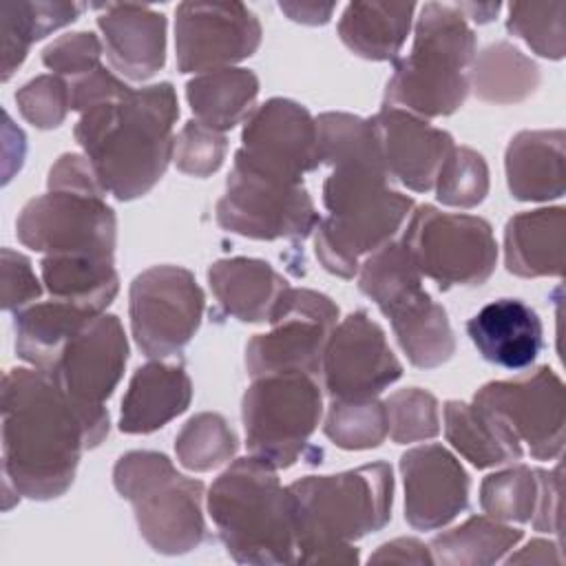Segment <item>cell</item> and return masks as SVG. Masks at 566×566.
<instances>
[{"label":"cell","mask_w":566,"mask_h":566,"mask_svg":"<svg viewBox=\"0 0 566 566\" xmlns=\"http://www.w3.org/2000/svg\"><path fill=\"white\" fill-rule=\"evenodd\" d=\"M418 272L440 290L482 285L495 270L497 243L486 219L418 206L402 234Z\"/></svg>","instance_id":"30bf717a"},{"label":"cell","mask_w":566,"mask_h":566,"mask_svg":"<svg viewBox=\"0 0 566 566\" xmlns=\"http://www.w3.org/2000/svg\"><path fill=\"white\" fill-rule=\"evenodd\" d=\"M97 27L111 66L128 80L144 82L166 62V15L133 2L97 4Z\"/></svg>","instance_id":"7402d4cb"},{"label":"cell","mask_w":566,"mask_h":566,"mask_svg":"<svg viewBox=\"0 0 566 566\" xmlns=\"http://www.w3.org/2000/svg\"><path fill=\"white\" fill-rule=\"evenodd\" d=\"M226 150L228 142L223 133L201 124L199 119H190L175 137L172 161L186 175L210 177L221 168Z\"/></svg>","instance_id":"b9f144b4"},{"label":"cell","mask_w":566,"mask_h":566,"mask_svg":"<svg viewBox=\"0 0 566 566\" xmlns=\"http://www.w3.org/2000/svg\"><path fill=\"white\" fill-rule=\"evenodd\" d=\"M42 283L53 298L73 301L104 312L119 290L113 259L46 254L40 263Z\"/></svg>","instance_id":"d6a6232c"},{"label":"cell","mask_w":566,"mask_h":566,"mask_svg":"<svg viewBox=\"0 0 566 566\" xmlns=\"http://www.w3.org/2000/svg\"><path fill=\"white\" fill-rule=\"evenodd\" d=\"M261 22L241 2H181L175 51L181 73H208L241 62L261 44Z\"/></svg>","instance_id":"2e32d148"},{"label":"cell","mask_w":566,"mask_h":566,"mask_svg":"<svg viewBox=\"0 0 566 566\" xmlns=\"http://www.w3.org/2000/svg\"><path fill=\"white\" fill-rule=\"evenodd\" d=\"M15 232L20 243L35 252L113 259L117 219L99 190L49 188L27 201Z\"/></svg>","instance_id":"8fae6325"},{"label":"cell","mask_w":566,"mask_h":566,"mask_svg":"<svg viewBox=\"0 0 566 566\" xmlns=\"http://www.w3.org/2000/svg\"><path fill=\"white\" fill-rule=\"evenodd\" d=\"M475 33L455 4L424 2L416 20L411 53L396 60L385 104L418 117L455 113L469 95Z\"/></svg>","instance_id":"8992f818"},{"label":"cell","mask_w":566,"mask_h":566,"mask_svg":"<svg viewBox=\"0 0 566 566\" xmlns=\"http://www.w3.org/2000/svg\"><path fill=\"white\" fill-rule=\"evenodd\" d=\"M433 564V555L429 546H424L416 537H398L378 546L376 553L369 555V564Z\"/></svg>","instance_id":"c3c4849f"},{"label":"cell","mask_w":566,"mask_h":566,"mask_svg":"<svg viewBox=\"0 0 566 566\" xmlns=\"http://www.w3.org/2000/svg\"><path fill=\"white\" fill-rule=\"evenodd\" d=\"M467 334L484 360L504 369L531 367L544 349L542 321L520 298L486 303L469 318Z\"/></svg>","instance_id":"603a6c76"},{"label":"cell","mask_w":566,"mask_h":566,"mask_svg":"<svg viewBox=\"0 0 566 566\" xmlns=\"http://www.w3.org/2000/svg\"><path fill=\"white\" fill-rule=\"evenodd\" d=\"M208 283L226 310L241 323H263L270 318L287 281L263 259L232 256L219 259L208 270Z\"/></svg>","instance_id":"4316f807"},{"label":"cell","mask_w":566,"mask_h":566,"mask_svg":"<svg viewBox=\"0 0 566 566\" xmlns=\"http://www.w3.org/2000/svg\"><path fill=\"white\" fill-rule=\"evenodd\" d=\"M99 314L104 312L53 296L51 301L31 303L15 312V352L35 369L49 371L66 343Z\"/></svg>","instance_id":"83f0119b"},{"label":"cell","mask_w":566,"mask_h":566,"mask_svg":"<svg viewBox=\"0 0 566 566\" xmlns=\"http://www.w3.org/2000/svg\"><path fill=\"white\" fill-rule=\"evenodd\" d=\"M102 57V42L91 31H75L60 35L42 51V62L60 77L77 80L95 71Z\"/></svg>","instance_id":"ee69618b"},{"label":"cell","mask_w":566,"mask_h":566,"mask_svg":"<svg viewBox=\"0 0 566 566\" xmlns=\"http://www.w3.org/2000/svg\"><path fill=\"white\" fill-rule=\"evenodd\" d=\"M522 531L489 515H473L464 524L433 537V564L489 566L500 562L522 539Z\"/></svg>","instance_id":"e575fe53"},{"label":"cell","mask_w":566,"mask_h":566,"mask_svg":"<svg viewBox=\"0 0 566 566\" xmlns=\"http://www.w3.org/2000/svg\"><path fill=\"white\" fill-rule=\"evenodd\" d=\"M117 493L133 504L139 535L161 555H184L206 537L203 482L177 473L159 451H128L113 469Z\"/></svg>","instance_id":"52a82bcc"},{"label":"cell","mask_w":566,"mask_h":566,"mask_svg":"<svg viewBox=\"0 0 566 566\" xmlns=\"http://www.w3.org/2000/svg\"><path fill=\"white\" fill-rule=\"evenodd\" d=\"M338 321L336 303L307 287H287L268 323L270 332L256 334L245 345V369L252 378L276 371H305L321 378L323 354Z\"/></svg>","instance_id":"7c38bea8"},{"label":"cell","mask_w":566,"mask_h":566,"mask_svg":"<svg viewBox=\"0 0 566 566\" xmlns=\"http://www.w3.org/2000/svg\"><path fill=\"white\" fill-rule=\"evenodd\" d=\"M69 88H71V111H80V113H84L97 104L113 102L130 91V86H126L122 80H117L104 66H97L95 71H91L86 75L71 80Z\"/></svg>","instance_id":"bcb514c9"},{"label":"cell","mask_w":566,"mask_h":566,"mask_svg":"<svg viewBox=\"0 0 566 566\" xmlns=\"http://www.w3.org/2000/svg\"><path fill=\"white\" fill-rule=\"evenodd\" d=\"M239 438L221 413L203 411L192 416L175 438V453L181 467L203 473L234 458Z\"/></svg>","instance_id":"8d00e7d4"},{"label":"cell","mask_w":566,"mask_h":566,"mask_svg":"<svg viewBox=\"0 0 566 566\" xmlns=\"http://www.w3.org/2000/svg\"><path fill=\"white\" fill-rule=\"evenodd\" d=\"M433 188L438 201L444 206L475 208L489 192V166L478 150L469 146H453Z\"/></svg>","instance_id":"ab89813d"},{"label":"cell","mask_w":566,"mask_h":566,"mask_svg":"<svg viewBox=\"0 0 566 566\" xmlns=\"http://www.w3.org/2000/svg\"><path fill=\"white\" fill-rule=\"evenodd\" d=\"M321 376L329 398H376L402 376V365L382 327L358 310L332 329Z\"/></svg>","instance_id":"e0dca14e"},{"label":"cell","mask_w":566,"mask_h":566,"mask_svg":"<svg viewBox=\"0 0 566 566\" xmlns=\"http://www.w3.org/2000/svg\"><path fill=\"white\" fill-rule=\"evenodd\" d=\"M385 407L389 416V436L396 444L420 442L440 433L438 400L424 389H398L385 400Z\"/></svg>","instance_id":"60d3db41"},{"label":"cell","mask_w":566,"mask_h":566,"mask_svg":"<svg viewBox=\"0 0 566 566\" xmlns=\"http://www.w3.org/2000/svg\"><path fill=\"white\" fill-rule=\"evenodd\" d=\"M0 287L2 310L9 312L24 310L42 294V285L35 279L31 261L11 248H2L0 252Z\"/></svg>","instance_id":"f6af8a7d"},{"label":"cell","mask_w":566,"mask_h":566,"mask_svg":"<svg viewBox=\"0 0 566 566\" xmlns=\"http://www.w3.org/2000/svg\"><path fill=\"white\" fill-rule=\"evenodd\" d=\"M400 473L405 520L416 531L442 528L469 504V473L442 444H422L402 453Z\"/></svg>","instance_id":"d6986e66"},{"label":"cell","mask_w":566,"mask_h":566,"mask_svg":"<svg viewBox=\"0 0 566 566\" xmlns=\"http://www.w3.org/2000/svg\"><path fill=\"white\" fill-rule=\"evenodd\" d=\"M239 153L270 172L303 181L321 166L316 119L303 104L272 97L245 119Z\"/></svg>","instance_id":"ac0fdd59"},{"label":"cell","mask_w":566,"mask_h":566,"mask_svg":"<svg viewBox=\"0 0 566 566\" xmlns=\"http://www.w3.org/2000/svg\"><path fill=\"white\" fill-rule=\"evenodd\" d=\"M128 360V340L115 314H99L86 323L46 371L71 402L106 438V398L117 387Z\"/></svg>","instance_id":"5bb4252c"},{"label":"cell","mask_w":566,"mask_h":566,"mask_svg":"<svg viewBox=\"0 0 566 566\" xmlns=\"http://www.w3.org/2000/svg\"><path fill=\"white\" fill-rule=\"evenodd\" d=\"M259 95V77L248 69H217L195 75L186 84V99L195 119L226 133L248 119Z\"/></svg>","instance_id":"4dcf8cb0"},{"label":"cell","mask_w":566,"mask_h":566,"mask_svg":"<svg viewBox=\"0 0 566 566\" xmlns=\"http://www.w3.org/2000/svg\"><path fill=\"white\" fill-rule=\"evenodd\" d=\"M566 133L553 130H522L517 133L504 155L506 184L520 201H551L564 197Z\"/></svg>","instance_id":"d4e9b609"},{"label":"cell","mask_w":566,"mask_h":566,"mask_svg":"<svg viewBox=\"0 0 566 566\" xmlns=\"http://www.w3.org/2000/svg\"><path fill=\"white\" fill-rule=\"evenodd\" d=\"M444 436L451 447L478 469L515 462L522 458V442L509 424L478 402H444Z\"/></svg>","instance_id":"f1b7e54d"},{"label":"cell","mask_w":566,"mask_h":566,"mask_svg":"<svg viewBox=\"0 0 566 566\" xmlns=\"http://www.w3.org/2000/svg\"><path fill=\"white\" fill-rule=\"evenodd\" d=\"M279 9L294 22L301 24H325L329 22L334 13V4H321V2H279Z\"/></svg>","instance_id":"681fc988"},{"label":"cell","mask_w":566,"mask_h":566,"mask_svg":"<svg viewBox=\"0 0 566 566\" xmlns=\"http://www.w3.org/2000/svg\"><path fill=\"white\" fill-rule=\"evenodd\" d=\"M77 2H2L0 4V38H2V82L24 62L29 46L35 40L71 24L80 13Z\"/></svg>","instance_id":"836d02e7"},{"label":"cell","mask_w":566,"mask_h":566,"mask_svg":"<svg viewBox=\"0 0 566 566\" xmlns=\"http://www.w3.org/2000/svg\"><path fill=\"white\" fill-rule=\"evenodd\" d=\"M214 217L223 230L259 241H303L321 221L303 181L270 172L239 150Z\"/></svg>","instance_id":"9c48e42d"},{"label":"cell","mask_w":566,"mask_h":566,"mask_svg":"<svg viewBox=\"0 0 566 566\" xmlns=\"http://www.w3.org/2000/svg\"><path fill=\"white\" fill-rule=\"evenodd\" d=\"M413 11V2H352L338 20V35L358 57L396 62L409 35Z\"/></svg>","instance_id":"f546056e"},{"label":"cell","mask_w":566,"mask_h":566,"mask_svg":"<svg viewBox=\"0 0 566 566\" xmlns=\"http://www.w3.org/2000/svg\"><path fill=\"white\" fill-rule=\"evenodd\" d=\"M208 513L234 562L270 566L296 559L290 493L265 460L256 455L234 460L212 482Z\"/></svg>","instance_id":"5b68a950"},{"label":"cell","mask_w":566,"mask_h":566,"mask_svg":"<svg viewBox=\"0 0 566 566\" xmlns=\"http://www.w3.org/2000/svg\"><path fill=\"white\" fill-rule=\"evenodd\" d=\"M323 431L340 449H374L389 436L387 407L382 400H378V396L356 400L332 398Z\"/></svg>","instance_id":"d590c367"},{"label":"cell","mask_w":566,"mask_h":566,"mask_svg":"<svg viewBox=\"0 0 566 566\" xmlns=\"http://www.w3.org/2000/svg\"><path fill=\"white\" fill-rule=\"evenodd\" d=\"M506 31L537 55L562 60L566 51V2H511Z\"/></svg>","instance_id":"f35d334b"},{"label":"cell","mask_w":566,"mask_h":566,"mask_svg":"<svg viewBox=\"0 0 566 566\" xmlns=\"http://www.w3.org/2000/svg\"><path fill=\"white\" fill-rule=\"evenodd\" d=\"M323 184L327 217L314 230V254L334 276L354 279L360 256L389 243L413 210V199L389 188L382 155L343 159Z\"/></svg>","instance_id":"277c9868"},{"label":"cell","mask_w":566,"mask_h":566,"mask_svg":"<svg viewBox=\"0 0 566 566\" xmlns=\"http://www.w3.org/2000/svg\"><path fill=\"white\" fill-rule=\"evenodd\" d=\"M469 86L482 102L517 104L537 91L539 69L515 44L495 42L473 57Z\"/></svg>","instance_id":"1f68e13d"},{"label":"cell","mask_w":566,"mask_h":566,"mask_svg":"<svg viewBox=\"0 0 566 566\" xmlns=\"http://www.w3.org/2000/svg\"><path fill=\"white\" fill-rule=\"evenodd\" d=\"M321 413L323 394L316 376L276 371L252 378L241 405L250 455L274 469H287L307 458Z\"/></svg>","instance_id":"ba28073f"},{"label":"cell","mask_w":566,"mask_h":566,"mask_svg":"<svg viewBox=\"0 0 566 566\" xmlns=\"http://www.w3.org/2000/svg\"><path fill=\"white\" fill-rule=\"evenodd\" d=\"M539 497L537 469L515 464L486 475L480 484L482 511L500 522H531Z\"/></svg>","instance_id":"74e56055"},{"label":"cell","mask_w":566,"mask_h":566,"mask_svg":"<svg viewBox=\"0 0 566 566\" xmlns=\"http://www.w3.org/2000/svg\"><path fill=\"white\" fill-rule=\"evenodd\" d=\"M177 117V93L170 82H159L84 111L73 133L104 192L130 201L164 177Z\"/></svg>","instance_id":"7a4b0ae2"},{"label":"cell","mask_w":566,"mask_h":566,"mask_svg":"<svg viewBox=\"0 0 566 566\" xmlns=\"http://www.w3.org/2000/svg\"><path fill=\"white\" fill-rule=\"evenodd\" d=\"M539 497L531 524L542 533H559V467L555 471L537 469Z\"/></svg>","instance_id":"7dc6e473"},{"label":"cell","mask_w":566,"mask_h":566,"mask_svg":"<svg viewBox=\"0 0 566 566\" xmlns=\"http://www.w3.org/2000/svg\"><path fill=\"white\" fill-rule=\"evenodd\" d=\"M301 564H356V539L391 520L394 471L387 462L334 475H307L287 486Z\"/></svg>","instance_id":"3957f363"},{"label":"cell","mask_w":566,"mask_h":566,"mask_svg":"<svg viewBox=\"0 0 566 566\" xmlns=\"http://www.w3.org/2000/svg\"><path fill=\"white\" fill-rule=\"evenodd\" d=\"M4 484L29 500L69 491L84 449L104 438L42 369L15 367L2 378Z\"/></svg>","instance_id":"6da1fadb"},{"label":"cell","mask_w":566,"mask_h":566,"mask_svg":"<svg viewBox=\"0 0 566 566\" xmlns=\"http://www.w3.org/2000/svg\"><path fill=\"white\" fill-rule=\"evenodd\" d=\"M20 115L35 128H57L71 111L69 82L55 73L38 75L15 93Z\"/></svg>","instance_id":"7bdbcfd3"},{"label":"cell","mask_w":566,"mask_h":566,"mask_svg":"<svg viewBox=\"0 0 566 566\" xmlns=\"http://www.w3.org/2000/svg\"><path fill=\"white\" fill-rule=\"evenodd\" d=\"M371 124L389 179L413 192L431 190L447 155L455 146L453 137L427 119L394 106H382L371 117Z\"/></svg>","instance_id":"44dd1931"},{"label":"cell","mask_w":566,"mask_h":566,"mask_svg":"<svg viewBox=\"0 0 566 566\" xmlns=\"http://www.w3.org/2000/svg\"><path fill=\"white\" fill-rule=\"evenodd\" d=\"M374 303L391 321L396 340L413 367L433 369L455 354L447 312L422 287V274L416 272L391 283Z\"/></svg>","instance_id":"ffe728a7"},{"label":"cell","mask_w":566,"mask_h":566,"mask_svg":"<svg viewBox=\"0 0 566 566\" xmlns=\"http://www.w3.org/2000/svg\"><path fill=\"white\" fill-rule=\"evenodd\" d=\"M192 400V382L184 365L150 360L142 365L122 398L119 431L153 433L184 413Z\"/></svg>","instance_id":"cb8c5ba5"},{"label":"cell","mask_w":566,"mask_h":566,"mask_svg":"<svg viewBox=\"0 0 566 566\" xmlns=\"http://www.w3.org/2000/svg\"><path fill=\"white\" fill-rule=\"evenodd\" d=\"M458 9H460V13L464 15V18H471V20H475V22H480V24H484V22H491L495 15H497V11H500V4L495 2H491V4H475V2H464V4H455Z\"/></svg>","instance_id":"816d5d0a"},{"label":"cell","mask_w":566,"mask_h":566,"mask_svg":"<svg viewBox=\"0 0 566 566\" xmlns=\"http://www.w3.org/2000/svg\"><path fill=\"white\" fill-rule=\"evenodd\" d=\"M473 402L497 413L535 460H555L564 449L566 398L562 378L548 367L480 387Z\"/></svg>","instance_id":"9a60e30c"},{"label":"cell","mask_w":566,"mask_h":566,"mask_svg":"<svg viewBox=\"0 0 566 566\" xmlns=\"http://www.w3.org/2000/svg\"><path fill=\"white\" fill-rule=\"evenodd\" d=\"M566 210L537 208L517 212L504 228V265L524 279L564 274Z\"/></svg>","instance_id":"484cf974"},{"label":"cell","mask_w":566,"mask_h":566,"mask_svg":"<svg viewBox=\"0 0 566 566\" xmlns=\"http://www.w3.org/2000/svg\"><path fill=\"white\" fill-rule=\"evenodd\" d=\"M206 296L195 274L181 265H153L137 274L128 292L130 332L153 360L179 354L201 325Z\"/></svg>","instance_id":"4fadbf2b"},{"label":"cell","mask_w":566,"mask_h":566,"mask_svg":"<svg viewBox=\"0 0 566 566\" xmlns=\"http://www.w3.org/2000/svg\"><path fill=\"white\" fill-rule=\"evenodd\" d=\"M559 564V546L548 539H531L520 553L506 557V564Z\"/></svg>","instance_id":"f907efd6"}]
</instances>
